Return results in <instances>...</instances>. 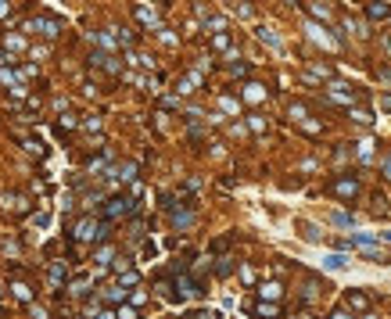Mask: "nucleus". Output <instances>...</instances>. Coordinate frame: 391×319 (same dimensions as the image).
Returning a JSON list of instances; mask_svg holds the SVG:
<instances>
[{
    "label": "nucleus",
    "mask_w": 391,
    "mask_h": 319,
    "mask_svg": "<svg viewBox=\"0 0 391 319\" xmlns=\"http://www.w3.org/2000/svg\"><path fill=\"white\" fill-rule=\"evenodd\" d=\"M305 33H309V40H316L320 47H327V51H337L341 47V40L337 36H330L323 25H316V22H305Z\"/></svg>",
    "instance_id": "1"
},
{
    "label": "nucleus",
    "mask_w": 391,
    "mask_h": 319,
    "mask_svg": "<svg viewBox=\"0 0 391 319\" xmlns=\"http://www.w3.org/2000/svg\"><path fill=\"white\" fill-rule=\"evenodd\" d=\"M29 33H40V36L54 40V36H61V25L54 18H29Z\"/></svg>",
    "instance_id": "2"
},
{
    "label": "nucleus",
    "mask_w": 391,
    "mask_h": 319,
    "mask_svg": "<svg viewBox=\"0 0 391 319\" xmlns=\"http://www.w3.org/2000/svg\"><path fill=\"white\" fill-rule=\"evenodd\" d=\"M129 212H133V197H112L108 208H104V215H108V219H122V215H129Z\"/></svg>",
    "instance_id": "3"
},
{
    "label": "nucleus",
    "mask_w": 391,
    "mask_h": 319,
    "mask_svg": "<svg viewBox=\"0 0 391 319\" xmlns=\"http://www.w3.org/2000/svg\"><path fill=\"white\" fill-rule=\"evenodd\" d=\"M104 237V226H97L94 219H83L76 226V240H101Z\"/></svg>",
    "instance_id": "4"
},
{
    "label": "nucleus",
    "mask_w": 391,
    "mask_h": 319,
    "mask_svg": "<svg viewBox=\"0 0 391 319\" xmlns=\"http://www.w3.org/2000/svg\"><path fill=\"white\" fill-rule=\"evenodd\" d=\"M330 190H334L337 197H344V201H352V197L359 194V183H355V179H334V183H330Z\"/></svg>",
    "instance_id": "5"
},
{
    "label": "nucleus",
    "mask_w": 391,
    "mask_h": 319,
    "mask_svg": "<svg viewBox=\"0 0 391 319\" xmlns=\"http://www.w3.org/2000/svg\"><path fill=\"white\" fill-rule=\"evenodd\" d=\"M366 14H370L373 22H384L388 14H391V4H384V0H370V4H366Z\"/></svg>",
    "instance_id": "6"
},
{
    "label": "nucleus",
    "mask_w": 391,
    "mask_h": 319,
    "mask_svg": "<svg viewBox=\"0 0 391 319\" xmlns=\"http://www.w3.org/2000/svg\"><path fill=\"white\" fill-rule=\"evenodd\" d=\"M133 14H137V18H140V22H144L147 29H162V22H158V14H155L151 7H144V4H140L137 11H133Z\"/></svg>",
    "instance_id": "7"
},
{
    "label": "nucleus",
    "mask_w": 391,
    "mask_h": 319,
    "mask_svg": "<svg viewBox=\"0 0 391 319\" xmlns=\"http://www.w3.org/2000/svg\"><path fill=\"white\" fill-rule=\"evenodd\" d=\"M348 309H355V312H370V298H366L363 291H348Z\"/></svg>",
    "instance_id": "8"
},
{
    "label": "nucleus",
    "mask_w": 391,
    "mask_h": 319,
    "mask_svg": "<svg viewBox=\"0 0 391 319\" xmlns=\"http://www.w3.org/2000/svg\"><path fill=\"white\" fill-rule=\"evenodd\" d=\"M255 36H259L262 43H269L273 51H280V36H277V33H273L269 25H259V29H255Z\"/></svg>",
    "instance_id": "9"
},
{
    "label": "nucleus",
    "mask_w": 391,
    "mask_h": 319,
    "mask_svg": "<svg viewBox=\"0 0 391 319\" xmlns=\"http://www.w3.org/2000/svg\"><path fill=\"white\" fill-rule=\"evenodd\" d=\"M262 97H266V86H259V83H248V86H244V101H248V104H259Z\"/></svg>",
    "instance_id": "10"
},
{
    "label": "nucleus",
    "mask_w": 391,
    "mask_h": 319,
    "mask_svg": "<svg viewBox=\"0 0 391 319\" xmlns=\"http://www.w3.org/2000/svg\"><path fill=\"white\" fill-rule=\"evenodd\" d=\"M323 266H327V269H334V272H337V269H348V255H327V258H323Z\"/></svg>",
    "instance_id": "11"
},
{
    "label": "nucleus",
    "mask_w": 391,
    "mask_h": 319,
    "mask_svg": "<svg viewBox=\"0 0 391 319\" xmlns=\"http://www.w3.org/2000/svg\"><path fill=\"white\" fill-rule=\"evenodd\" d=\"M259 294H262L266 301H277V298L283 294V287H280V283H262V287H259Z\"/></svg>",
    "instance_id": "12"
},
{
    "label": "nucleus",
    "mask_w": 391,
    "mask_h": 319,
    "mask_svg": "<svg viewBox=\"0 0 391 319\" xmlns=\"http://www.w3.org/2000/svg\"><path fill=\"white\" fill-rule=\"evenodd\" d=\"M47 280H51V287L65 283V266H61V262H54V266H51V272H47Z\"/></svg>",
    "instance_id": "13"
},
{
    "label": "nucleus",
    "mask_w": 391,
    "mask_h": 319,
    "mask_svg": "<svg viewBox=\"0 0 391 319\" xmlns=\"http://www.w3.org/2000/svg\"><path fill=\"white\" fill-rule=\"evenodd\" d=\"M14 298L25 301V305H33V287H25V283H14Z\"/></svg>",
    "instance_id": "14"
},
{
    "label": "nucleus",
    "mask_w": 391,
    "mask_h": 319,
    "mask_svg": "<svg viewBox=\"0 0 391 319\" xmlns=\"http://www.w3.org/2000/svg\"><path fill=\"white\" fill-rule=\"evenodd\" d=\"M341 29H344V33H355V36H366V25H359L352 18H341Z\"/></svg>",
    "instance_id": "15"
},
{
    "label": "nucleus",
    "mask_w": 391,
    "mask_h": 319,
    "mask_svg": "<svg viewBox=\"0 0 391 319\" xmlns=\"http://www.w3.org/2000/svg\"><path fill=\"white\" fill-rule=\"evenodd\" d=\"M287 115L294 118V122H305V118H309V108H305V104H291Z\"/></svg>",
    "instance_id": "16"
},
{
    "label": "nucleus",
    "mask_w": 391,
    "mask_h": 319,
    "mask_svg": "<svg viewBox=\"0 0 391 319\" xmlns=\"http://www.w3.org/2000/svg\"><path fill=\"white\" fill-rule=\"evenodd\" d=\"M172 222L179 226V230H183V226H190V222H194V212H172Z\"/></svg>",
    "instance_id": "17"
},
{
    "label": "nucleus",
    "mask_w": 391,
    "mask_h": 319,
    "mask_svg": "<svg viewBox=\"0 0 391 319\" xmlns=\"http://www.w3.org/2000/svg\"><path fill=\"white\" fill-rule=\"evenodd\" d=\"M179 291H183L187 298H194V294H201V291H198V283H194V280H187V276H179Z\"/></svg>",
    "instance_id": "18"
},
{
    "label": "nucleus",
    "mask_w": 391,
    "mask_h": 319,
    "mask_svg": "<svg viewBox=\"0 0 391 319\" xmlns=\"http://www.w3.org/2000/svg\"><path fill=\"white\" fill-rule=\"evenodd\" d=\"M205 25L212 29V33H223V29H226V18H223V14H212V18H205Z\"/></svg>",
    "instance_id": "19"
},
{
    "label": "nucleus",
    "mask_w": 391,
    "mask_h": 319,
    "mask_svg": "<svg viewBox=\"0 0 391 319\" xmlns=\"http://www.w3.org/2000/svg\"><path fill=\"white\" fill-rule=\"evenodd\" d=\"M86 287H90V276H76V280L68 283V291H72V294H83Z\"/></svg>",
    "instance_id": "20"
},
{
    "label": "nucleus",
    "mask_w": 391,
    "mask_h": 319,
    "mask_svg": "<svg viewBox=\"0 0 391 319\" xmlns=\"http://www.w3.org/2000/svg\"><path fill=\"white\" fill-rule=\"evenodd\" d=\"M352 118H355L359 126H370V122H373V115H370V111H363V108H352Z\"/></svg>",
    "instance_id": "21"
},
{
    "label": "nucleus",
    "mask_w": 391,
    "mask_h": 319,
    "mask_svg": "<svg viewBox=\"0 0 391 319\" xmlns=\"http://www.w3.org/2000/svg\"><path fill=\"white\" fill-rule=\"evenodd\" d=\"M212 47H216V51H226V47H230V36H226V33H216V36H212Z\"/></svg>",
    "instance_id": "22"
},
{
    "label": "nucleus",
    "mask_w": 391,
    "mask_h": 319,
    "mask_svg": "<svg viewBox=\"0 0 391 319\" xmlns=\"http://www.w3.org/2000/svg\"><path fill=\"white\" fill-rule=\"evenodd\" d=\"M248 126H251L255 133H262V129H266V118H262V115H251V118H248Z\"/></svg>",
    "instance_id": "23"
},
{
    "label": "nucleus",
    "mask_w": 391,
    "mask_h": 319,
    "mask_svg": "<svg viewBox=\"0 0 391 319\" xmlns=\"http://www.w3.org/2000/svg\"><path fill=\"white\" fill-rule=\"evenodd\" d=\"M312 14H316V18H320V22H330V11H327L323 4H312Z\"/></svg>",
    "instance_id": "24"
},
{
    "label": "nucleus",
    "mask_w": 391,
    "mask_h": 319,
    "mask_svg": "<svg viewBox=\"0 0 391 319\" xmlns=\"http://www.w3.org/2000/svg\"><path fill=\"white\" fill-rule=\"evenodd\" d=\"M370 155H373V144H370V140H363V144H359V158H363V161H370Z\"/></svg>",
    "instance_id": "25"
},
{
    "label": "nucleus",
    "mask_w": 391,
    "mask_h": 319,
    "mask_svg": "<svg viewBox=\"0 0 391 319\" xmlns=\"http://www.w3.org/2000/svg\"><path fill=\"white\" fill-rule=\"evenodd\" d=\"M255 312H259V316H269V319H277V305H269V301H266V305H259Z\"/></svg>",
    "instance_id": "26"
},
{
    "label": "nucleus",
    "mask_w": 391,
    "mask_h": 319,
    "mask_svg": "<svg viewBox=\"0 0 391 319\" xmlns=\"http://www.w3.org/2000/svg\"><path fill=\"white\" fill-rule=\"evenodd\" d=\"M219 108H223V111H237V108H240V104H237L233 97H223V101H219Z\"/></svg>",
    "instance_id": "27"
},
{
    "label": "nucleus",
    "mask_w": 391,
    "mask_h": 319,
    "mask_svg": "<svg viewBox=\"0 0 391 319\" xmlns=\"http://www.w3.org/2000/svg\"><path fill=\"white\" fill-rule=\"evenodd\" d=\"M140 276H137V272H122V280H118V287H133V283H137Z\"/></svg>",
    "instance_id": "28"
},
{
    "label": "nucleus",
    "mask_w": 391,
    "mask_h": 319,
    "mask_svg": "<svg viewBox=\"0 0 391 319\" xmlns=\"http://www.w3.org/2000/svg\"><path fill=\"white\" fill-rule=\"evenodd\" d=\"M104 298H108V301H122V298H126V291H122V287H115V291H108Z\"/></svg>",
    "instance_id": "29"
},
{
    "label": "nucleus",
    "mask_w": 391,
    "mask_h": 319,
    "mask_svg": "<svg viewBox=\"0 0 391 319\" xmlns=\"http://www.w3.org/2000/svg\"><path fill=\"white\" fill-rule=\"evenodd\" d=\"M381 172H384V179H391V151H388V158L381 161Z\"/></svg>",
    "instance_id": "30"
},
{
    "label": "nucleus",
    "mask_w": 391,
    "mask_h": 319,
    "mask_svg": "<svg viewBox=\"0 0 391 319\" xmlns=\"http://www.w3.org/2000/svg\"><path fill=\"white\" fill-rule=\"evenodd\" d=\"M97 43H101V47H108V51H115V40H112V36H104V33L97 36Z\"/></svg>",
    "instance_id": "31"
},
{
    "label": "nucleus",
    "mask_w": 391,
    "mask_h": 319,
    "mask_svg": "<svg viewBox=\"0 0 391 319\" xmlns=\"http://www.w3.org/2000/svg\"><path fill=\"white\" fill-rule=\"evenodd\" d=\"M302 129H305V133H320V122H312V118H305V122H302Z\"/></svg>",
    "instance_id": "32"
},
{
    "label": "nucleus",
    "mask_w": 391,
    "mask_h": 319,
    "mask_svg": "<svg viewBox=\"0 0 391 319\" xmlns=\"http://www.w3.org/2000/svg\"><path fill=\"white\" fill-rule=\"evenodd\" d=\"M29 312H33V319H47V309H40V305H29Z\"/></svg>",
    "instance_id": "33"
},
{
    "label": "nucleus",
    "mask_w": 391,
    "mask_h": 319,
    "mask_svg": "<svg viewBox=\"0 0 391 319\" xmlns=\"http://www.w3.org/2000/svg\"><path fill=\"white\" fill-rule=\"evenodd\" d=\"M190 319H219V312H208V309H205V312H194Z\"/></svg>",
    "instance_id": "34"
},
{
    "label": "nucleus",
    "mask_w": 391,
    "mask_h": 319,
    "mask_svg": "<svg viewBox=\"0 0 391 319\" xmlns=\"http://www.w3.org/2000/svg\"><path fill=\"white\" fill-rule=\"evenodd\" d=\"M97 262H112V248H101L97 251Z\"/></svg>",
    "instance_id": "35"
},
{
    "label": "nucleus",
    "mask_w": 391,
    "mask_h": 319,
    "mask_svg": "<svg viewBox=\"0 0 391 319\" xmlns=\"http://www.w3.org/2000/svg\"><path fill=\"white\" fill-rule=\"evenodd\" d=\"M230 72H233V75H248V65H244V61H240V65H230Z\"/></svg>",
    "instance_id": "36"
},
{
    "label": "nucleus",
    "mask_w": 391,
    "mask_h": 319,
    "mask_svg": "<svg viewBox=\"0 0 391 319\" xmlns=\"http://www.w3.org/2000/svg\"><path fill=\"white\" fill-rule=\"evenodd\" d=\"M334 222H337V226H352V215H341V212H337V215H334Z\"/></svg>",
    "instance_id": "37"
},
{
    "label": "nucleus",
    "mask_w": 391,
    "mask_h": 319,
    "mask_svg": "<svg viewBox=\"0 0 391 319\" xmlns=\"http://www.w3.org/2000/svg\"><path fill=\"white\" fill-rule=\"evenodd\" d=\"M118 319H137V309H122V312H118Z\"/></svg>",
    "instance_id": "38"
},
{
    "label": "nucleus",
    "mask_w": 391,
    "mask_h": 319,
    "mask_svg": "<svg viewBox=\"0 0 391 319\" xmlns=\"http://www.w3.org/2000/svg\"><path fill=\"white\" fill-rule=\"evenodd\" d=\"M381 108H384V111H391V94H384V97H381Z\"/></svg>",
    "instance_id": "39"
},
{
    "label": "nucleus",
    "mask_w": 391,
    "mask_h": 319,
    "mask_svg": "<svg viewBox=\"0 0 391 319\" xmlns=\"http://www.w3.org/2000/svg\"><path fill=\"white\" fill-rule=\"evenodd\" d=\"M330 319H352V312H344V309H337V312L330 316Z\"/></svg>",
    "instance_id": "40"
},
{
    "label": "nucleus",
    "mask_w": 391,
    "mask_h": 319,
    "mask_svg": "<svg viewBox=\"0 0 391 319\" xmlns=\"http://www.w3.org/2000/svg\"><path fill=\"white\" fill-rule=\"evenodd\" d=\"M97 319H118V316H115V312H112V309H104V312H101V316H97Z\"/></svg>",
    "instance_id": "41"
},
{
    "label": "nucleus",
    "mask_w": 391,
    "mask_h": 319,
    "mask_svg": "<svg viewBox=\"0 0 391 319\" xmlns=\"http://www.w3.org/2000/svg\"><path fill=\"white\" fill-rule=\"evenodd\" d=\"M7 11H11V4H7V0H0V18H4Z\"/></svg>",
    "instance_id": "42"
},
{
    "label": "nucleus",
    "mask_w": 391,
    "mask_h": 319,
    "mask_svg": "<svg viewBox=\"0 0 391 319\" xmlns=\"http://www.w3.org/2000/svg\"><path fill=\"white\" fill-rule=\"evenodd\" d=\"M381 240H388V244H391V233H381Z\"/></svg>",
    "instance_id": "43"
}]
</instances>
